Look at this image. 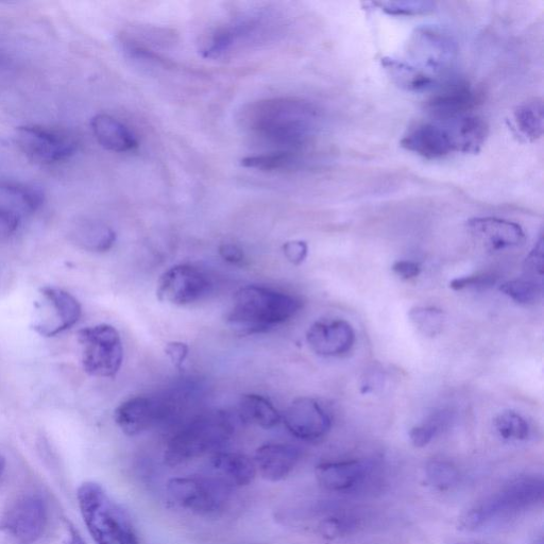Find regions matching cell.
I'll use <instances>...</instances> for the list:
<instances>
[{"label": "cell", "mask_w": 544, "mask_h": 544, "mask_svg": "<svg viewBox=\"0 0 544 544\" xmlns=\"http://www.w3.org/2000/svg\"><path fill=\"white\" fill-rule=\"evenodd\" d=\"M414 327L424 336L435 337L445 328L446 315L444 311L433 306H417L408 313Z\"/></svg>", "instance_id": "31"}, {"label": "cell", "mask_w": 544, "mask_h": 544, "mask_svg": "<svg viewBox=\"0 0 544 544\" xmlns=\"http://www.w3.org/2000/svg\"><path fill=\"white\" fill-rule=\"evenodd\" d=\"M283 253L289 263L301 265L309 254V246L303 241L287 242L283 246Z\"/></svg>", "instance_id": "40"}, {"label": "cell", "mask_w": 544, "mask_h": 544, "mask_svg": "<svg viewBox=\"0 0 544 544\" xmlns=\"http://www.w3.org/2000/svg\"><path fill=\"white\" fill-rule=\"evenodd\" d=\"M234 434L235 423L228 412L200 414L169 440L164 453L165 464L178 467L204 455H212L226 447Z\"/></svg>", "instance_id": "3"}, {"label": "cell", "mask_w": 544, "mask_h": 544, "mask_svg": "<svg viewBox=\"0 0 544 544\" xmlns=\"http://www.w3.org/2000/svg\"><path fill=\"white\" fill-rule=\"evenodd\" d=\"M385 70L400 88L412 91L423 92L436 88L438 79L421 70L413 63L399 59L386 57L382 59Z\"/></svg>", "instance_id": "27"}, {"label": "cell", "mask_w": 544, "mask_h": 544, "mask_svg": "<svg viewBox=\"0 0 544 544\" xmlns=\"http://www.w3.org/2000/svg\"><path fill=\"white\" fill-rule=\"evenodd\" d=\"M471 233L490 251L521 246L525 233L520 225L497 217H479L468 221Z\"/></svg>", "instance_id": "19"}, {"label": "cell", "mask_w": 544, "mask_h": 544, "mask_svg": "<svg viewBox=\"0 0 544 544\" xmlns=\"http://www.w3.org/2000/svg\"><path fill=\"white\" fill-rule=\"evenodd\" d=\"M544 108L539 98L524 102L514 113L519 131L526 139L537 141L542 138L544 131Z\"/></svg>", "instance_id": "29"}, {"label": "cell", "mask_w": 544, "mask_h": 544, "mask_svg": "<svg viewBox=\"0 0 544 544\" xmlns=\"http://www.w3.org/2000/svg\"><path fill=\"white\" fill-rule=\"evenodd\" d=\"M6 468V459L0 455V478H2V475Z\"/></svg>", "instance_id": "46"}, {"label": "cell", "mask_w": 544, "mask_h": 544, "mask_svg": "<svg viewBox=\"0 0 544 544\" xmlns=\"http://www.w3.org/2000/svg\"><path fill=\"white\" fill-rule=\"evenodd\" d=\"M64 544H87L73 525H67V536Z\"/></svg>", "instance_id": "45"}, {"label": "cell", "mask_w": 544, "mask_h": 544, "mask_svg": "<svg viewBox=\"0 0 544 544\" xmlns=\"http://www.w3.org/2000/svg\"><path fill=\"white\" fill-rule=\"evenodd\" d=\"M533 544H543L542 538L536 540Z\"/></svg>", "instance_id": "47"}, {"label": "cell", "mask_w": 544, "mask_h": 544, "mask_svg": "<svg viewBox=\"0 0 544 544\" xmlns=\"http://www.w3.org/2000/svg\"><path fill=\"white\" fill-rule=\"evenodd\" d=\"M475 106L476 95L471 85L463 80H451L439 85L438 91L428 101L427 109L433 121L446 122L471 114Z\"/></svg>", "instance_id": "16"}, {"label": "cell", "mask_w": 544, "mask_h": 544, "mask_svg": "<svg viewBox=\"0 0 544 544\" xmlns=\"http://www.w3.org/2000/svg\"><path fill=\"white\" fill-rule=\"evenodd\" d=\"M301 308V301L293 295L266 286L248 285L234 295L226 320L238 334H262L291 320Z\"/></svg>", "instance_id": "2"}, {"label": "cell", "mask_w": 544, "mask_h": 544, "mask_svg": "<svg viewBox=\"0 0 544 544\" xmlns=\"http://www.w3.org/2000/svg\"><path fill=\"white\" fill-rule=\"evenodd\" d=\"M544 247L543 238H539L534 249L529 254V257L525 259L524 271L526 279H530L542 284L543 270H544Z\"/></svg>", "instance_id": "37"}, {"label": "cell", "mask_w": 544, "mask_h": 544, "mask_svg": "<svg viewBox=\"0 0 544 544\" xmlns=\"http://www.w3.org/2000/svg\"><path fill=\"white\" fill-rule=\"evenodd\" d=\"M43 302L39 305L40 318L33 329L45 337H53L73 328L79 321L82 309L70 293L57 287L41 289Z\"/></svg>", "instance_id": "12"}, {"label": "cell", "mask_w": 544, "mask_h": 544, "mask_svg": "<svg viewBox=\"0 0 544 544\" xmlns=\"http://www.w3.org/2000/svg\"><path fill=\"white\" fill-rule=\"evenodd\" d=\"M83 370L95 378H114L124 361L121 334L113 326L98 325L77 334Z\"/></svg>", "instance_id": "7"}, {"label": "cell", "mask_w": 544, "mask_h": 544, "mask_svg": "<svg viewBox=\"0 0 544 544\" xmlns=\"http://www.w3.org/2000/svg\"><path fill=\"white\" fill-rule=\"evenodd\" d=\"M68 236L77 246L92 252H107L116 242V233L112 228L88 217L73 221Z\"/></svg>", "instance_id": "24"}, {"label": "cell", "mask_w": 544, "mask_h": 544, "mask_svg": "<svg viewBox=\"0 0 544 544\" xmlns=\"http://www.w3.org/2000/svg\"><path fill=\"white\" fill-rule=\"evenodd\" d=\"M497 279L491 275H478L454 279L450 287L454 291H463L466 288H487L496 284Z\"/></svg>", "instance_id": "39"}, {"label": "cell", "mask_w": 544, "mask_h": 544, "mask_svg": "<svg viewBox=\"0 0 544 544\" xmlns=\"http://www.w3.org/2000/svg\"><path fill=\"white\" fill-rule=\"evenodd\" d=\"M15 141L29 159L41 164L65 161L77 150L74 140L39 127H20L15 132Z\"/></svg>", "instance_id": "14"}, {"label": "cell", "mask_w": 544, "mask_h": 544, "mask_svg": "<svg viewBox=\"0 0 544 544\" xmlns=\"http://www.w3.org/2000/svg\"><path fill=\"white\" fill-rule=\"evenodd\" d=\"M543 492V481L536 476L516 480L469 509L461 519V526L475 531L493 521L524 512L543 500Z\"/></svg>", "instance_id": "5"}, {"label": "cell", "mask_w": 544, "mask_h": 544, "mask_svg": "<svg viewBox=\"0 0 544 544\" xmlns=\"http://www.w3.org/2000/svg\"><path fill=\"white\" fill-rule=\"evenodd\" d=\"M306 342L319 356H342L353 348L355 332L350 323L343 319L317 321L306 333Z\"/></svg>", "instance_id": "17"}, {"label": "cell", "mask_w": 544, "mask_h": 544, "mask_svg": "<svg viewBox=\"0 0 544 544\" xmlns=\"http://www.w3.org/2000/svg\"><path fill=\"white\" fill-rule=\"evenodd\" d=\"M451 416L447 412L435 413L424 423L417 425L410 432L412 444L416 448L427 447L430 442L450 423Z\"/></svg>", "instance_id": "33"}, {"label": "cell", "mask_w": 544, "mask_h": 544, "mask_svg": "<svg viewBox=\"0 0 544 544\" xmlns=\"http://www.w3.org/2000/svg\"><path fill=\"white\" fill-rule=\"evenodd\" d=\"M91 126L97 142L109 151L127 152L138 147L135 135L113 116L96 115Z\"/></svg>", "instance_id": "25"}, {"label": "cell", "mask_w": 544, "mask_h": 544, "mask_svg": "<svg viewBox=\"0 0 544 544\" xmlns=\"http://www.w3.org/2000/svg\"><path fill=\"white\" fill-rule=\"evenodd\" d=\"M389 15L411 16L427 14L435 10L433 2H387L377 4Z\"/></svg>", "instance_id": "36"}, {"label": "cell", "mask_w": 544, "mask_h": 544, "mask_svg": "<svg viewBox=\"0 0 544 544\" xmlns=\"http://www.w3.org/2000/svg\"><path fill=\"white\" fill-rule=\"evenodd\" d=\"M500 291L519 304H532L541 298L543 285L525 278L505 282Z\"/></svg>", "instance_id": "34"}, {"label": "cell", "mask_w": 544, "mask_h": 544, "mask_svg": "<svg viewBox=\"0 0 544 544\" xmlns=\"http://www.w3.org/2000/svg\"><path fill=\"white\" fill-rule=\"evenodd\" d=\"M172 413V402L164 398L138 396L119 405L114 412V420L123 433L138 436L156 427Z\"/></svg>", "instance_id": "13"}, {"label": "cell", "mask_w": 544, "mask_h": 544, "mask_svg": "<svg viewBox=\"0 0 544 544\" xmlns=\"http://www.w3.org/2000/svg\"><path fill=\"white\" fill-rule=\"evenodd\" d=\"M85 526L96 544H139L129 515L94 482L82 484L77 492Z\"/></svg>", "instance_id": "4"}, {"label": "cell", "mask_w": 544, "mask_h": 544, "mask_svg": "<svg viewBox=\"0 0 544 544\" xmlns=\"http://www.w3.org/2000/svg\"><path fill=\"white\" fill-rule=\"evenodd\" d=\"M319 121L320 111L312 102L294 97L260 100L243 111V125L252 134L297 153L313 140Z\"/></svg>", "instance_id": "1"}, {"label": "cell", "mask_w": 544, "mask_h": 544, "mask_svg": "<svg viewBox=\"0 0 544 544\" xmlns=\"http://www.w3.org/2000/svg\"><path fill=\"white\" fill-rule=\"evenodd\" d=\"M22 215L0 204V238H9L19 230Z\"/></svg>", "instance_id": "38"}, {"label": "cell", "mask_w": 544, "mask_h": 544, "mask_svg": "<svg viewBox=\"0 0 544 544\" xmlns=\"http://www.w3.org/2000/svg\"><path fill=\"white\" fill-rule=\"evenodd\" d=\"M190 348L182 342H170L165 347V353L170 362L177 368H181L187 356H189Z\"/></svg>", "instance_id": "41"}, {"label": "cell", "mask_w": 544, "mask_h": 544, "mask_svg": "<svg viewBox=\"0 0 544 544\" xmlns=\"http://www.w3.org/2000/svg\"><path fill=\"white\" fill-rule=\"evenodd\" d=\"M47 520V506L42 497L24 493L0 515V533L13 544H34L43 536Z\"/></svg>", "instance_id": "8"}, {"label": "cell", "mask_w": 544, "mask_h": 544, "mask_svg": "<svg viewBox=\"0 0 544 544\" xmlns=\"http://www.w3.org/2000/svg\"><path fill=\"white\" fill-rule=\"evenodd\" d=\"M369 468L361 461H343L320 464L316 468L319 485L330 491H345L359 484Z\"/></svg>", "instance_id": "23"}, {"label": "cell", "mask_w": 544, "mask_h": 544, "mask_svg": "<svg viewBox=\"0 0 544 544\" xmlns=\"http://www.w3.org/2000/svg\"><path fill=\"white\" fill-rule=\"evenodd\" d=\"M410 53L420 64L419 68L436 77L446 74L452 67L457 47L448 33L437 27L423 26L416 29L410 43Z\"/></svg>", "instance_id": "11"}, {"label": "cell", "mask_w": 544, "mask_h": 544, "mask_svg": "<svg viewBox=\"0 0 544 544\" xmlns=\"http://www.w3.org/2000/svg\"><path fill=\"white\" fill-rule=\"evenodd\" d=\"M208 474L234 489L250 485L258 472L247 455L218 451L209 459Z\"/></svg>", "instance_id": "21"}, {"label": "cell", "mask_w": 544, "mask_h": 544, "mask_svg": "<svg viewBox=\"0 0 544 544\" xmlns=\"http://www.w3.org/2000/svg\"><path fill=\"white\" fill-rule=\"evenodd\" d=\"M212 289L213 282L206 271L191 264H178L161 276L157 296L162 302L185 306L207 298Z\"/></svg>", "instance_id": "10"}, {"label": "cell", "mask_w": 544, "mask_h": 544, "mask_svg": "<svg viewBox=\"0 0 544 544\" xmlns=\"http://www.w3.org/2000/svg\"><path fill=\"white\" fill-rule=\"evenodd\" d=\"M166 492L170 503L185 512L214 516L227 508L233 488L207 473L174 478L167 483Z\"/></svg>", "instance_id": "6"}, {"label": "cell", "mask_w": 544, "mask_h": 544, "mask_svg": "<svg viewBox=\"0 0 544 544\" xmlns=\"http://www.w3.org/2000/svg\"><path fill=\"white\" fill-rule=\"evenodd\" d=\"M220 257L229 264L240 265L245 261L244 251L234 244H223L219 247Z\"/></svg>", "instance_id": "42"}, {"label": "cell", "mask_w": 544, "mask_h": 544, "mask_svg": "<svg viewBox=\"0 0 544 544\" xmlns=\"http://www.w3.org/2000/svg\"><path fill=\"white\" fill-rule=\"evenodd\" d=\"M427 479L432 486L439 490H449L456 486L459 481V472L457 468L446 461L435 459L428 464Z\"/></svg>", "instance_id": "35"}, {"label": "cell", "mask_w": 544, "mask_h": 544, "mask_svg": "<svg viewBox=\"0 0 544 544\" xmlns=\"http://www.w3.org/2000/svg\"><path fill=\"white\" fill-rule=\"evenodd\" d=\"M282 421L294 437L304 441H315L325 437L331 430L332 420L325 408L313 398L301 397L287 407Z\"/></svg>", "instance_id": "15"}, {"label": "cell", "mask_w": 544, "mask_h": 544, "mask_svg": "<svg viewBox=\"0 0 544 544\" xmlns=\"http://www.w3.org/2000/svg\"><path fill=\"white\" fill-rule=\"evenodd\" d=\"M243 421L265 430L274 429L282 422V415L267 398L261 395H244L238 404Z\"/></svg>", "instance_id": "28"}, {"label": "cell", "mask_w": 544, "mask_h": 544, "mask_svg": "<svg viewBox=\"0 0 544 544\" xmlns=\"http://www.w3.org/2000/svg\"><path fill=\"white\" fill-rule=\"evenodd\" d=\"M268 13L255 12L238 17L227 26L214 31L203 44L201 53L204 58L218 59L243 44L261 43L272 36L274 22Z\"/></svg>", "instance_id": "9"}, {"label": "cell", "mask_w": 544, "mask_h": 544, "mask_svg": "<svg viewBox=\"0 0 544 544\" xmlns=\"http://www.w3.org/2000/svg\"><path fill=\"white\" fill-rule=\"evenodd\" d=\"M298 163L297 152L283 150L247 157L241 161L242 166L262 170V172H276V170L292 168Z\"/></svg>", "instance_id": "30"}, {"label": "cell", "mask_w": 544, "mask_h": 544, "mask_svg": "<svg viewBox=\"0 0 544 544\" xmlns=\"http://www.w3.org/2000/svg\"><path fill=\"white\" fill-rule=\"evenodd\" d=\"M439 123L448 130L454 151L475 155L481 151L488 139L489 127L487 123L483 118L473 114Z\"/></svg>", "instance_id": "22"}, {"label": "cell", "mask_w": 544, "mask_h": 544, "mask_svg": "<svg viewBox=\"0 0 544 544\" xmlns=\"http://www.w3.org/2000/svg\"><path fill=\"white\" fill-rule=\"evenodd\" d=\"M300 458L301 451L296 446L271 442L255 451L253 462L264 480L277 483L294 471Z\"/></svg>", "instance_id": "20"}, {"label": "cell", "mask_w": 544, "mask_h": 544, "mask_svg": "<svg viewBox=\"0 0 544 544\" xmlns=\"http://www.w3.org/2000/svg\"><path fill=\"white\" fill-rule=\"evenodd\" d=\"M401 146L429 160L445 158L454 151L448 130L435 121L412 128L404 135Z\"/></svg>", "instance_id": "18"}, {"label": "cell", "mask_w": 544, "mask_h": 544, "mask_svg": "<svg viewBox=\"0 0 544 544\" xmlns=\"http://www.w3.org/2000/svg\"><path fill=\"white\" fill-rule=\"evenodd\" d=\"M396 275L404 280H411L420 275L421 267L412 261H398L393 265Z\"/></svg>", "instance_id": "43"}, {"label": "cell", "mask_w": 544, "mask_h": 544, "mask_svg": "<svg viewBox=\"0 0 544 544\" xmlns=\"http://www.w3.org/2000/svg\"><path fill=\"white\" fill-rule=\"evenodd\" d=\"M44 199V192L36 185L0 180V204L22 216L39 211Z\"/></svg>", "instance_id": "26"}, {"label": "cell", "mask_w": 544, "mask_h": 544, "mask_svg": "<svg viewBox=\"0 0 544 544\" xmlns=\"http://www.w3.org/2000/svg\"><path fill=\"white\" fill-rule=\"evenodd\" d=\"M493 424L504 440L524 441L531 434L529 423L520 414L513 411L501 413Z\"/></svg>", "instance_id": "32"}, {"label": "cell", "mask_w": 544, "mask_h": 544, "mask_svg": "<svg viewBox=\"0 0 544 544\" xmlns=\"http://www.w3.org/2000/svg\"><path fill=\"white\" fill-rule=\"evenodd\" d=\"M347 525L343 520L337 518L328 519L322 523L320 530L322 535L327 537H337L342 535L347 529Z\"/></svg>", "instance_id": "44"}]
</instances>
